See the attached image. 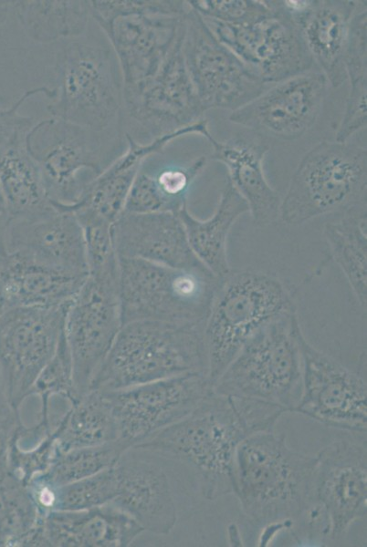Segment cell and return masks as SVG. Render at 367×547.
<instances>
[{
	"label": "cell",
	"mask_w": 367,
	"mask_h": 547,
	"mask_svg": "<svg viewBox=\"0 0 367 547\" xmlns=\"http://www.w3.org/2000/svg\"><path fill=\"white\" fill-rule=\"evenodd\" d=\"M282 408L212 390L185 418L132 446L176 460L195 473L209 501L232 492V470L239 444L248 436L273 430Z\"/></svg>",
	"instance_id": "obj_1"
},
{
	"label": "cell",
	"mask_w": 367,
	"mask_h": 547,
	"mask_svg": "<svg viewBox=\"0 0 367 547\" xmlns=\"http://www.w3.org/2000/svg\"><path fill=\"white\" fill-rule=\"evenodd\" d=\"M315 457L292 450L283 436L259 431L237 447L232 492L255 527L267 528L301 516L313 503Z\"/></svg>",
	"instance_id": "obj_2"
},
{
	"label": "cell",
	"mask_w": 367,
	"mask_h": 547,
	"mask_svg": "<svg viewBox=\"0 0 367 547\" xmlns=\"http://www.w3.org/2000/svg\"><path fill=\"white\" fill-rule=\"evenodd\" d=\"M204 323L141 320L121 325L89 390L115 391L189 372L207 374Z\"/></svg>",
	"instance_id": "obj_3"
},
{
	"label": "cell",
	"mask_w": 367,
	"mask_h": 547,
	"mask_svg": "<svg viewBox=\"0 0 367 547\" xmlns=\"http://www.w3.org/2000/svg\"><path fill=\"white\" fill-rule=\"evenodd\" d=\"M295 307L289 289L274 274L231 270L219 279L203 327L212 385L259 329Z\"/></svg>",
	"instance_id": "obj_4"
},
{
	"label": "cell",
	"mask_w": 367,
	"mask_h": 547,
	"mask_svg": "<svg viewBox=\"0 0 367 547\" xmlns=\"http://www.w3.org/2000/svg\"><path fill=\"white\" fill-rule=\"evenodd\" d=\"M26 143L49 198L67 205L127 149L123 124L99 130L54 117L33 125Z\"/></svg>",
	"instance_id": "obj_5"
},
{
	"label": "cell",
	"mask_w": 367,
	"mask_h": 547,
	"mask_svg": "<svg viewBox=\"0 0 367 547\" xmlns=\"http://www.w3.org/2000/svg\"><path fill=\"white\" fill-rule=\"evenodd\" d=\"M299 328L296 307L267 324L214 382L213 390L295 411L302 393Z\"/></svg>",
	"instance_id": "obj_6"
},
{
	"label": "cell",
	"mask_w": 367,
	"mask_h": 547,
	"mask_svg": "<svg viewBox=\"0 0 367 547\" xmlns=\"http://www.w3.org/2000/svg\"><path fill=\"white\" fill-rule=\"evenodd\" d=\"M55 72L52 117L99 130L123 124V83L112 48L71 39L57 53Z\"/></svg>",
	"instance_id": "obj_7"
},
{
	"label": "cell",
	"mask_w": 367,
	"mask_h": 547,
	"mask_svg": "<svg viewBox=\"0 0 367 547\" xmlns=\"http://www.w3.org/2000/svg\"><path fill=\"white\" fill-rule=\"evenodd\" d=\"M367 150L323 140L300 160L280 205L279 219L300 226L315 218L366 207Z\"/></svg>",
	"instance_id": "obj_8"
},
{
	"label": "cell",
	"mask_w": 367,
	"mask_h": 547,
	"mask_svg": "<svg viewBox=\"0 0 367 547\" xmlns=\"http://www.w3.org/2000/svg\"><path fill=\"white\" fill-rule=\"evenodd\" d=\"M119 258L121 325L141 320L204 323L218 284L206 269L172 268Z\"/></svg>",
	"instance_id": "obj_9"
},
{
	"label": "cell",
	"mask_w": 367,
	"mask_h": 547,
	"mask_svg": "<svg viewBox=\"0 0 367 547\" xmlns=\"http://www.w3.org/2000/svg\"><path fill=\"white\" fill-rule=\"evenodd\" d=\"M121 325L116 256L89 267L88 275L66 314L64 334L79 398L89 390Z\"/></svg>",
	"instance_id": "obj_10"
},
{
	"label": "cell",
	"mask_w": 367,
	"mask_h": 547,
	"mask_svg": "<svg viewBox=\"0 0 367 547\" xmlns=\"http://www.w3.org/2000/svg\"><path fill=\"white\" fill-rule=\"evenodd\" d=\"M269 11L242 25L204 18L215 36L266 85L309 71L314 59L295 19L278 1L266 0Z\"/></svg>",
	"instance_id": "obj_11"
},
{
	"label": "cell",
	"mask_w": 367,
	"mask_h": 547,
	"mask_svg": "<svg viewBox=\"0 0 367 547\" xmlns=\"http://www.w3.org/2000/svg\"><path fill=\"white\" fill-rule=\"evenodd\" d=\"M184 20V63L205 111H234L270 87L219 41L202 15L189 5Z\"/></svg>",
	"instance_id": "obj_12"
},
{
	"label": "cell",
	"mask_w": 367,
	"mask_h": 547,
	"mask_svg": "<svg viewBox=\"0 0 367 547\" xmlns=\"http://www.w3.org/2000/svg\"><path fill=\"white\" fill-rule=\"evenodd\" d=\"M69 304L14 308L0 314V366L12 409L18 411L54 356Z\"/></svg>",
	"instance_id": "obj_13"
},
{
	"label": "cell",
	"mask_w": 367,
	"mask_h": 547,
	"mask_svg": "<svg viewBox=\"0 0 367 547\" xmlns=\"http://www.w3.org/2000/svg\"><path fill=\"white\" fill-rule=\"evenodd\" d=\"M212 390L206 373L189 372L105 392L119 439L131 448L185 418Z\"/></svg>",
	"instance_id": "obj_14"
},
{
	"label": "cell",
	"mask_w": 367,
	"mask_h": 547,
	"mask_svg": "<svg viewBox=\"0 0 367 547\" xmlns=\"http://www.w3.org/2000/svg\"><path fill=\"white\" fill-rule=\"evenodd\" d=\"M184 20L157 73L139 94L123 101V128L130 124L145 143L204 119L205 110L184 63Z\"/></svg>",
	"instance_id": "obj_15"
},
{
	"label": "cell",
	"mask_w": 367,
	"mask_h": 547,
	"mask_svg": "<svg viewBox=\"0 0 367 547\" xmlns=\"http://www.w3.org/2000/svg\"><path fill=\"white\" fill-rule=\"evenodd\" d=\"M302 393L295 411L324 425L356 432L366 431V382L337 360L317 349L297 332Z\"/></svg>",
	"instance_id": "obj_16"
},
{
	"label": "cell",
	"mask_w": 367,
	"mask_h": 547,
	"mask_svg": "<svg viewBox=\"0 0 367 547\" xmlns=\"http://www.w3.org/2000/svg\"><path fill=\"white\" fill-rule=\"evenodd\" d=\"M328 80L309 71L268 87L258 97L234 110L230 122L261 137L296 140L317 122L327 95Z\"/></svg>",
	"instance_id": "obj_17"
},
{
	"label": "cell",
	"mask_w": 367,
	"mask_h": 547,
	"mask_svg": "<svg viewBox=\"0 0 367 547\" xmlns=\"http://www.w3.org/2000/svg\"><path fill=\"white\" fill-rule=\"evenodd\" d=\"M312 500L325 517L324 532L332 539L343 535L366 515L367 454L364 446L337 440L315 456Z\"/></svg>",
	"instance_id": "obj_18"
},
{
	"label": "cell",
	"mask_w": 367,
	"mask_h": 547,
	"mask_svg": "<svg viewBox=\"0 0 367 547\" xmlns=\"http://www.w3.org/2000/svg\"><path fill=\"white\" fill-rule=\"evenodd\" d=\"M183 16L126 15L98 25L116 56L123 83V101L141 92L170 52Z\"/></svg>",
	"instance_id": "obj_19"
},
{
	"label": "cell",
	"mask_w": 367,
	"mask_h": 547,
	"mask_svg": "<svg viewBox=\"0 0 367 547\" xmlns=\"http://www.w3.org/2000/svg\"><path fill=\"white\" fill-rule=\"evenodd\" d=\"M113 469L117 493L110 504L132 517L144 531L169 534L177 521V507L161 458L146 449L131 447Z\"/></svg>",
	"instance_id": "obj_20"
},
{
	"label": "cell",
	"mask_w": 367,
	"mask_h": 547,
	"mask_svg": "<svg viewBox=\"0 0 367 547\" xmlns=\"http://www.w3.org/2000/svg\"><path fill=\"white\" fill-rule=\"evenodd\" d=\"M118 257L181 269H206L192 251L178 213L122 212L112 226Z\"/></svg>",
	"instance_id": "obj_21"
},
{
	"label": "cell",
	"mask_w": 367,
	"mask_h": 547,
	"mask_svg": "<svg viewBox=\"0 0 367 547\" xmlns=\"http://www.w3.org/2000/svg\"><path fill=\"white\" fill-rule=\"evenodd\" d=\"M8 251L61 271L88 274L83 228L71 212L56 205L40 215L11 221Z\"/></svg>",
	"instance_id": "obj_22"
},
{
	"label": "cell",
	"mask_w": 367,
	"mask_h": 547,
	"mask_svg": "<svg viewBox=\"0 0 367 547\" xmlns=\"http://www.w3.org/2000/svg\"><path fill=\"white\" fill-rule=\"evenodd\" d=\"M125 152L93 179L72 204L53 201L58 208L71 212L81 226L113 225L124 211L133 181L147 158L163 153L166 145L181 138L179 131L163 135L149 143H140L125 133Z\"/></svg>",
	"instance_id": "obj_23"
},
{
	"label": "cell",
	"mask_w": 367,
	"mask_h": 547,
	"mask_svg": "<svg viewBox=\"0 0 367 547\" xmlns=\"http://www.w3.org/2000/svg\"><path fill=\"white\" fill-rule=\"evenodd\" d=\"M211 158L228 170V180L244 198L254 224L266 227L280 217L281 197L267 182L263 160L270 146L265 138L250 130L238 132L222 142L213 136Z\"/></svg>",
	"instance_id": "obj_24"
},
{
	"label": "cell",
	"mask_w": 367,
	"mask_h": 547,
	"mask_svg": "<svg viewBox=\"0 0 367 547\" xmlns=\"http://www.w3.org/2000/svg\"><path fill=\"white\" fill-rule=\"evenodd\" d=\"M87 275L61 271L8 251L0 255V314L14 308L69 304Z\"/></svg>",
	"instance_id": "obj_25"
},
{
	"label": "cell",
	"mask_w": 367,
	"mask_h": 547,
	"mask_svg": "<svg viewBox=\"0 0 367 547\" xmlns=\"http://www.w3.org/2000/svg\"><path fill=\"white\" fill-rule=\"evenodd\" d=\"M45 546L126 547L144 530L109 503L79 511H50L43 518Z\"/></svg>",
	"instance_id": "obj_26"
},
{
	"label": "cell",
	"mask_w": 367,
	"mask_h": 547,
	"mask_svg": "<svg viewBox=\"0 0 367 547\" xmlns=\"http://www.w3.org/2000/svg\"><path fill=\"white\" fill-rule=\"evenodd\" d=\"M358 1L310 0L293 18L299 26L314 62L334 88L347 79L345 50Z\"/></svg>",
	"instance_id": "obj_27"
},
{
	"label": "cell",
	"mask_w": 367,
	"mask_h": 547,
	"mask_svg": "<svg viewBox=\"0 0 367 547\" xmlns=\"http://www.w3.org/2000/svg\"><path fill=\"white\" fill-rule=\"evenodd\" d=\"M248 206L227 179L214 213L205 220L194 216L184 205L178 215L184 224L190 247L201 263L218 279L231 268L227 257V239L232 226Z\"/></svg>",
	"instance_id": "obj_28"
},
{
	"label": "cell",
	"mask_w": 367,
	"mask_h": 547,
	"mask_svg": "<svg viewBox=\"0 0 367 547\" xmlns=\"http://www.w3.org/2000/svg\"><path fill=\"white\" fill-rule=\"evenodd\" d=\"M27 132L17 134L0 148V189L11 221L35 217L54 208L41 170L26 148Z\"/></svg>",
	"instance_id": "obj_29"
},
{
	"label": "cell",
	"mask_w": 367,
	"mask_h": 547,
	"mask_svg": "<svg viewBox=\"0 0 367 547\" xmlns=\"http://www.w3.org/2000/svg\"><path fill=\"white\" fill-rule=\"evenodd\" d=\"M60 453L119 439L107 392L90 389L68 406L54 429Z\"/></svg>",
	"instance_id": "obj_30"
},
{
	"label": "cell",
	"mask_w": 367,
	"mask_h": 547,
	"mask_svg": "<svg viewBox=\"0 0 367 547\" xmlns=\"http://www.w3.org/2000/svg\"><path fill=\"white\" fill-rule=\"evenodd\" d=\"M14 12L27 36L42 44L80 37L91 16L86 0H19Z\"/></svg>",
	"instance_id": "obj_31"
},
{
	"label": "cell",
	"mask_w": 367,
	"mask_h": 547,
	"mask_svg": "<svg viewBox=\"0 0 367 547\" xmlns=\"http://www.w3.org/2000/svg\"><path fill=\"white\" fill-rule=\"evenodd\" d=\"M323 234L360 305L366 308V207L349 210L324 225Z\"/></svg>",
	"instance_id": "obj_32"
},
{
	"label": "cell",
	"mask_w": 367,
	"mask_h": 547,
	"mask_svg": "<svg viewBox=\"0 0 367 547\" xmlns=\"http://www.w3.org/2000/svg\"><path fill=\"white\" fill-rule=\"evenodd\" d=\"M129 448L121 439H116L59 453L50 468L29 484L56 488L90 477L114 466Z\"/></svg>",
	"instance_id": "obj_33"
},
{
	"label": "cell",
	"mask_w": 367,
	"mask_h": 547,
	"mask_svg": "<svg viewBox=\"0 0 367 547\" xmlns=\"http://www.w3.org/2000/svg\"><path fill=\"white\" fill-rule=\"evenodd\" d=\"M31 395H37L40 398L41 409L38 424L49 430H54L56 427L49 416L51 398L59 397L69 405L79 399L74 387L72 361L65 334H63L54 356L32 385L28 396Z\"/></svg>",
	"instance_id": "obj_34"
},
{
	"label": "cell",
	"mask_w": 367,
	"mask_h": 547,
	"mask_svg": "<svg viewBox=\"0 0 367 547\" xmlns=\"http://www.w3.org/2000/svg\"><path fill=\"white\" fill-rule=\"evenodd\" d=\"M206 164L201 156L184 166H170L154 174L147 172L153 191L159 199L162 211L178 213L187 204L190 187Z\"/></svg>",
	"instance_id": "obj_35"
},
{
	"label": "cell",
	"mask_w": 367,
	"mask_h": 547,
	"mask_svg": "<svg viewBox=\"0 0 367 547\" xmlns=\"http://www.w3.org/2000/svg\"><path fill=\"white\" fill-rule=\"evenodd\" d=\"M59 453L54 430L30 448L19 447L12 437L8 451V476L27 487L50 468Z\"/></svg>",
	"instance_id": "obj_36"
},
{
	"label": "cell",
	"mask_w": 367,
	"mask_h": 547,
	"mask_svg": "<svg viewBox=\"0 0 367 547\" xmlns=\"http://www.w3.org/2000/svg\"><path fill=\"white\" fill-rule=\"evenodd\" d=\"M90 12L99 23L126 15H159L183 16L188 9L186 1L177 0H91Z\"/></svg>",
	"instance_id": "obj_37"
},
{
	"label": "cell",
	"mask_w": 367,
	"mask_h": 547,
	"mask_svg": "<svg viewBox=\"0 0 367 547\" xmlns=\"http://www.w3.org/2000/svg\"><path fill=\"white\" fill-rule=\"evenodd\" d=\"M188 5L204 18L223 23H250L269 11L266 0H191Z\"/></svg>",
	"instance_id": "obj_38"
},
{
	"label": "cell",
	"mask_w": 367,
	"mask_h": 547,
	"mask_svg": "<svg viewBox=\"0 0 367 547\" xmlns=\"http://www.w3.org/2000/svg\"><path fill=\"white\" fill-rule=\"evenodd\" d=\"M350 80V89L342 119L336 131V141L346 142L367 125V77Z\"/></svg>",
	"instance_id": "obj_39"
},
{
	"label": "cell",
	"mask_w": 367,
	"mask_h": 547,
	"mask_svg": "<svg viewBox=\"0 0 367 547\" xmlns=\"http://www.w3.org/2000/svg\"><path fill=\"white\" fill-rule=\"evenodd\" d=\"M44 94L51 99L53 88L38 87L26 90L16 102L8 108H0V148L10 142L17 134L28 131L33 126L32 119L18 113L23 103L32 96Z\"/></svg>",
	"instance_id": "obj_40"
},
{
	"label": "cell",
	"mask_w": 367,
	"mask_h": 547,
	"mask_svg": "<svg viewBox=\"0 0 367 547\" xmlns=\"http://www.w3.org/2000/svg\"><path fill=\"white\" fill-rule=\"evenodd\" d=\"M21 422L19 412L7 408L0 412V483L8 476V451L16 428Z\"/></svg>",
	"instance_id": "obj_41"
},
{
	"label": "cell",
	"mask_w": 367,
	"mask_h": 547,
	"mask_svg": "<svg viewBox=\"0 0 367 547\" xmlns=\"http://www.w3.org/2000/svg\"><path fill=\"white\" fill-rule=\"evenodd\" d=\"M10 221L7 207L0 189V255L7 252V236Z\"/></svg>",
	"instance_id": "obj_42"
},
{
	"label": "cell",
	"mask_w": 367,
	"mask_h": 547,
	"mask_svg": "<svg viewBox=\"0 0 367 547\" xmlns=\"http://www.w3.org/2000/svg\"><path fill=\"white\" fill-rule=\"evenodd\" d=\"M15 1L0 0V26L7 19L9 14L14 11Z\"/></svg>",
	"instance_id": "obj_43"
},
{
	"label": "cell",
	"mask_w": 367,
	"mask_h": 547,
	"mask_svg": "<svg viewBox=\"0 0 367 547\" xmlns=\"http://www.w3.org/2000/svg\"><path fill=\"white\" fill-rule=\"evenodd\" d=\"M6 408H11L8 405L3 373H2L1 366H0V410L6 409Z\"/></svg>",
	"instance_id": "obj_44"
},
{
	"label": "cell",
	"mask_w": 367,
	"mask_h": 547,
	"mask_svg": "<svg viewBox=\"0 0 367 547\" xmlns=\"http://www.w3.org/2000/svg\"><path fill=\"white\" fill-rule=\"evenodd\" d=\"M6 409H7V408H6ZM3 410H5V409H3ZM3 410H0V412H1V411H3Z\"/></svg>",
	"instance_id": "obj_45"
}]
</instances>
